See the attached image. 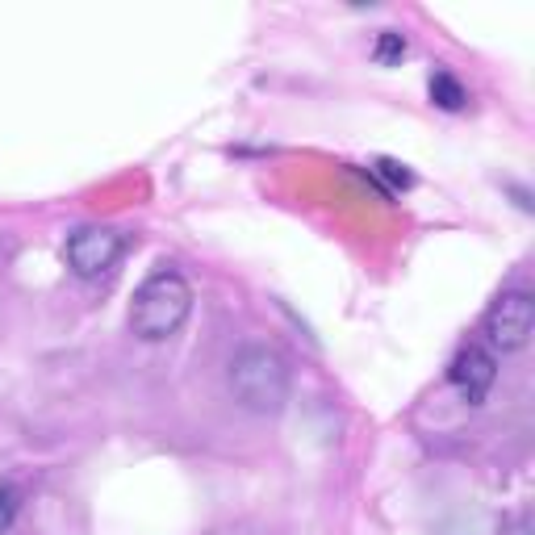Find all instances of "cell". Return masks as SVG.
Masks as SVG:
<instances>
[{
	"label": "cell",
	"mask_w": 535,
	"mask_h": 535,
	"mask_svg": "<svg viewBox=\"0 0 535 535\" xmlns=\"http://www.w3.org/2000/svg\"><path fill=\"white\" fill-rule=\"evenodd\" d=\"M122 247L126 239L118 235V230L109 226H80L72 239H67L63 255H67V268H72L76 276H84V281H92V276L109 272L113 264L122 260Z\"/></svg>",
	"instance_id": "4"
},
{
	"label": "cell",
	"mask_w": 535,
	"mask_h": 535,
	"mask_svg": "<svg viewBox=\"0 0 535 535\" xmlns=\"http://www.w3.org/2000/svg\"><path fill=\"white\" fill-rule=\"evenodd\" d=\"M13 519H17V494L9 485H0V531H9Z\"/></svg>",
	"instance_id": "9"
},
{
	"label": "cell",
	"mask_w": 535,
	"mask_h": 535,
	"mask_svg": "<svg viewBox=\"0 0 535 535\" xmlns=\"http://www.w3.org/2000/svg\"><path fill=\"white\" fill-rule=\"evenodd\" d=\"M377 176L389 180L393 193H398V189H410V184H414V176L406 172V164H398V159H377Z\"/></svg>",
	"instance_id": "8"
},
{
	"label": "cell",
	"mask_w": 535,
	"mask_h": 535,
	"mask_svg": "<svg viewBox=\"0 0 535 535\" xmlns=\"http://www.w3.org/2000/svg\"><path fill=\"white\" fill-rule=\"evenodd\" d=\"M427 92H431V105L448 109V113L464 109V101H469V92H464V84H460L452 72H435L431 84H427Z\"/></svg>",
	"instance_id": "6"
},
{
	"label": "cell",
	"mask_w": 535,
	"mask_h": 535,
	"mask_svg": "<svg viewBox=\"0 0 535 535\" xmlns=\"http://www.w3.org/2000/svg\"><path fill=\"white\" fill-rule=\"evenodd\" d=\"M189 310H193L189 281H184L176 268H159V272L147 276L143 285H138V293L130 301V327H134L138 339L164 343L184 327Z\"/></svg>",
	"instance_id": "1"
},
{
	"label": "cell",
	"mask_w": 535,
	"mask_h": 535,
	"mask_svg": "<svg viewBox=\"0 0 535 535\" xmlns=\"http://www.w3.org/2000/svg\"><path fill=\"white\" fill-rule=\"evenodd\" d=\"M531 331H535V301L523 289L502 293L494 306L485 310V339H490L498 352H519V347H527Z\"/></svg>",
	"instance_id": "3"
},
{
	"label": "cell",
	"mask_w": 535,
	"mask_h": 535,
	"mask_svg": "<svg viewBox=\"0 0 535 535\" xmlns=\"http://www.w3.org/2000/svg\"><path fill=\"white\" fill-rule=\"evenodd\" d=\"M448 381H452V389H456L469 406H481L485 398H490L494 381H498V360H494V352H485L481 343H469V347H464V352L452 360Z\"/></svg>",
	"instance_id": "5"
},
{
	"label": "cell",
	"mask_w": 535,
	"mask_h": 535,
	"mask_svg": "<svg viewBox=\"0 0 535 535\" xmlns=\"http://www.w3.org/2000/svg\"><path fill=\"white\" fill-rule=\"evenodd\" d=\"M372 59H377L381 67H393L406 59V38L398 30H381L377 42H372Z\"/></svg>",
	"instance_id": "7"
},
{
	"label": "cell",
	"mask_w": 535,
	"mask_h": 535,
	"mask_svg": "<svg viewBox=\"0 0 535 535\" xmlns=\"http://www.w3.org/2000/svg\"><path fill=\"white\" fill-rule=\"evenodd\" d=\"M230 393L251 414H281L289 402V368L272 347L247 343L230 360Z\"/></svg>",
	"instance_id": "2"
}]
</instances>
